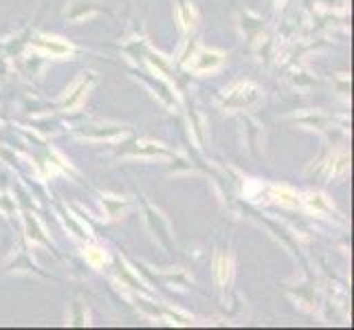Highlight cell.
<instances>
[{
    "mask_svg": "<svg viewBox=\"0 0 354 330\" xmlns=\"http://www.w3.org/2000/svg\"><path fill=\"white\" fill-rule=\"evenodd\" d=\"M180 20H183V27H185V29L194 27V14H192V9L185 3L180 5Z\"/></svg>",
    "mask_w": 354,
    "mask_h": 330,
    "instance_id": "5",
    "label": "cell"
},
{
    "mask_svg": "<svg viewBox=\"0 0 354 330\" xmlns=\"http://www.w3.org/2000/svg\"><path fill=\"white\" fill-rule=\"evenodd\" d=\"M275 196H277L279 203H284V205H297V196H295V194L288 192V190H284V187L275 190Z\"/></svg>",
    "mask_w": 354,
    "mask_h": 330,
    "instance_id": "4",
    "label": "cell"
},
{
    "mask_svg": "<svg viewBox=\"0 0 354 330\" xmlns=\"http://www.w3.org/2000/svg\"><path fill=\"white\" fill-rule=\"evenodd\" d=\"M86 258H88V262L95 264V266H100V264L106 262V255H104V251H100V249H88V251H86Z\"/></svg>",
    "mask_w": 354,
    "mask_h": 330,
    "instance_id": "6",
    "label": "cell"
},
{
    "mask_svg": "<svg viewBox=\"0 0 354 330\" xmlns=\"http://www.w3.org/2000/svg\"><path fill=\"white\" fill-rule=\"evenodd\" d=\"M218 64H221V55H218V53H203L201 59L196 62V68L207 71V68H216Z\"/></svg>",
    "mask_w": 354,
    "mask_h": 330,
    "instance_id": "3",
    "label": "cell"
},
{
    "mask_svg": "<svg viewBox=\"0 0 354 330\" xmlns=\"http://www.w3.org/2000/svg\"><path fill=\"white\" fill-rule=\"evenodd\" d=\"M216 277L221 284H229L231 279V260L227 255H221V258L216 260Z\"/></svg>",
    "mask_w": 354,
    "mask_h": 330,
    "instance_id": "1",
    "label": "cell"
},
{
    "mask_svg": "<svg viewBox=\"0 0 354 330\" xmlns=\"http://www.w3.org/2000/svg\"><path fill=\"white\" fill-rule=\"evenodd\" d=\"M35 44H38L40 48H44V51L48 53H55V55H64L68 53L71 48L62 42H55V40H48V38H40V40H35Z\"/></svg>",
    "mask_w": 354,
    "mask_h": 330,
    "instance_id": "2",
    "label": "cell"
},
{
    "mask_svg": "<svg viewBox=\"0 0 354 330\" xmlns=\"http://www.w3.org/2000/svg\"><path fill=\"white\" fill-rule=\"evenodd\" d=\"M84 91H86V82H82L80 86L75 89V93H73V97H68V100H66V106H75V104L82 100V97H84Z\"/></svg>",
    "mask_w": 354,
    "mask_h": 330,
    "instance_id": "7",
    "label": "cell"
}]
</instances>
